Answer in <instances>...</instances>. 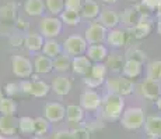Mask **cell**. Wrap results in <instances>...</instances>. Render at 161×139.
Here are the masks:
<instances>
[{"mask_svg": "<svg viewBox=\"0 0 161 139\" xmlns=\"http://www.w3.org/2000/svg\"><path fill=\"white\" fill-rule=\"evenodd\" d=\"M125 102L123 96L116 93H108L103 97V114L108 120H118L122 117V113L125 110Z\"/></svg>", "mask_w": 161, "mask_h": 139, "instance_id": "cell-1", "label": "cell"}, {"mask_svg": "<svg viewBox=\"0 0 161 139\" xmlns=\"http://www.w3.org/2000/svg\"><path fill=\"white\" fill-rule=\"evenodd\" d=\"M144 122H146V116H144L143 109L140 107H128L120 117L122 127L126 129H130V131L144 127Z\"/></svg>", "mask_w": 161, "mask_h": 139, "instance_id": "cell-2", "label": "cell"}, {"mask_svg": "<svg viewBox=\"0 0 161 139\" xmlns=\"http://www.w3.org/2000/svg\"><path fill=\"white\" fill-rule=\"evenodd\" d=\"M105 85H107V89L109 93H116V95H120V96H128V95H130L135 91L133 79L126 78L125 75L107 78Z\"/></svg>", "mask_w": 161, "mask_h": 139, "instance_id": "cell-3", "label": "cell"}, {"mask_svg": "<svg viewBox=\"0 0 161 139\" xmlns=\"http://www.w3.org/2000/svg\"><path fill=\"white\" fill-rule=\"evenodd\" d=\"M62 27H63V21L60 20V17H56V15L44 17L42 21L39 22V33L45 39L56 38V36L60 35Z\"/></svg>", "mask_w": 161, "mask_h": 139, "instance_id": "cell-4", "label": "cell"}, {"mask_svg": "<svg viewBox=\"0 0 161 139\" xmlns=\"http://www.w3.org/2000/svg\"><path fill=\"white\" fill-rule=\"evenodd\" d=\"M87 47L88 43L86 41V38L80 35H70L63 42V53L69 54L70 57L83 56L87 52Z\"/></svg>", "mask_w": 161, "mask_h": 139, "instance_id": "cell-5", "label": "cell"}, {"mask_svg": "<svg viewBox=\"0 0 161 139\" xmlns=\"http://www.w3.org/2000/svg\"><path fill=\"white\" fill-rule=\"evenodd\" d=\"M11 70H13V74L17 78L27 79L32 75L34 64L31 63L30 58L20 54H15L11 57Z\"/></svg>", "mask_w": 161, "mask_h": 139, "instance_id": "cell-6", "label": "cell"}, {"mask_svg": "<svg viewBox=\"0 0 161 139\" xmlns=\"http://www.w3.org/2000/svg\"><path fill=\"white\" fill-rule=\"evenodd\" d=\"M107 35H108V29L100 22L90 24L88 28L84 32V38H86V41H87L88 45L103 43L104 41H107Z\"/></svg>", "mask_w": 161, "mask_h": 139, "instance_id": "cell-7", "label": "cell"}, {"mask_svg": "<svg viewBox=\"0 0 161 139\" xmlns=\"http://www.w3.org/2000/svg\"><path fill=\"white\" fill-rule=\"evenodd\" d=\"M139 92L143 97L156 102L161 96V83L158 81H154V79L146 78L139 85Z\"/></svg>", "mask_w": 161, "mask_h": 139, "instance_id": "cell-8", "label": "cell"}, {"mask_svg": "<svg viewBox=\"0 0 161 139\" xmlns=\"http://www.w3.org/2000/svg\"><path fill=\"white\" fill-rule=\"evenodd\" d=\"M80 106L84 110L94 111L103 106V97L98 92L92 91V89H87L80 96Z\"/></svg>", "mask_w": 161, "mask_h": 139, "instance_id": "cell-9", "label": "cell"}, {"mask_svg": "<svg viewBox=\"0 0 161 139\" xmlns=\"http://www.w3.org/2000/svg\"><path fill=\"white\" fill-rule=\"evenodd\" d=\"M45 118H48L51 122H60L66 117V109L63 104L58 102H51L45 104Z\"/></svg>", "mask_w": 161, "mask_h": 139, "instance_id": "cell-10", "label": "cell"}, {"mask_svg": "<svg viewBox=\"0 0 161 139\" xmlns=\"http://www.w3.org/2000/svg\"><path fill=\"white\" fill-rule=\"evenodd\" d=\"M92 64L94 63L90 60L87 56H76L72 60V71L76 75L87 77L91 72Z\"/></svg>", "mask_w": 161, "mask_h": 139, "instance_id": "cell-11", "label": "cell"}, {"mask_svg": "<svg viewBox=\"0 0 161 139\" xmlns=\"http://www.w3.org/2000/svg\"><path fill=\"white\" fill-rule=\"evenodd\" d=\"M86 56L92 61V63H104L108 58V49L107 46L97 43V45H90L86 52Z\"/></svg>", "mask_w": 161, "mask_h": 139, "instance_id": "cell-12", "label": "cell"}, {"mask_svg": "<svg viewBox=\"0 0 161 139\" xmlns=\"http://www.w3.org/2000/svg\"><path fill=\"white\" fill-rule=\"evenodd\" d=\"M51 89L58 95V96H66L72 91V81L64 75H59L53 78L51 83Z\"/></svg>", "mask_w": 161, "mask_h": 139, "instance_id": "cell-13", "label": "cell"}, {"mask_svg": "<svg viewBox=\"0 0 161 139\" xmlns=\"http://www.w3.org/2000/svg\"><path fill=\"white\" fill-rule=\"evenodd\" d=\"M98 18H100L98 22L103 24L107 29H114V28H116L120 21L119 14H118L116 11L111 10V8H103L100 15H98Z\"/></svg>", "mask_w": 161, "mask_h": 139, "instance_id": "cell-14", "label": "cell"}, {"mask_svg": "<svg viewBox=\"0 0 161 139\" xmlns=\"http://www.w3.org/2000/svg\"><path fill=\"white\" fill-rule=\"evenodd\" d=\"M144 131L150 138L161 139V117L160 116H148L144 122Z\"/></svg>", "mask_w": 161, "mask_h": 139, "instance_id": "cell-15", "label": "cell"}, {"mask_svg": "<svg viewBox=\"0 0 161 139\" xmlns=\"http://www.w3.org/2000/svg\"><path fill=\"white\" fill-rule=\"evenodd\" d=\"M126 32L119 28H114V29H108L107 35V43L114 49H119L126 45Z\"/></svg>", "mask_w": 161, "mask_h": 139, "instance_id": "cell-16", "label": "cell"}, {"mask_svg": "<svg viewBox=\"0 0 161 139\" xmlns=\"http://www.w3.org/2000/svg\"><path fill=\"white\" fill-rule=\"evenodd\" d=\"M18 131V120L15 116H0V132L6 137H13Z\"/></svg>", "mask_w": 161, "mask_h": 139, "instance_id": "cell-17", "label": "cell"}, {"mask_svg": "<svg viewBox=\"0 0 161 139\" xmlns=\"http://www.w3.org/2000/svg\"><path fill=\"white\" fill-rule=\"evenodd\" d=\"M52 70H53V58L48 57L45 54L35 57V60H34V72L44 75V74H49Z\"/></svg>", "mask_w": 161, "mask_h": 139, "instance_id": "cell-18", "label": "cell"}, {"mask_svg": "<svg viewBox=\"0 0 161 139\" xmlns=\"http://www.w3.org/2000/svg\"><path fill=\"white\" fill-rule=\"evenodd\" d=\"M122 74L126 78H130V79L139 78L142 74V63L139 60H135V58H128L125 61Z\"/></svg>", "mask_w": 161, "mask_h": 139, "instance_id": "cell-19", "label": "cell"}, {"mask_svg": "<svg viewBox=\"0 0 161 139\" xmlns=\"http://www.w3.org/2000/svg\"><path fill=\"white\" fill-rule=\"evenodd\" d=\"M101 10H100V6H98L97 2L94 0H84L81 6V10H80V14H81L83 18L86 20H94L100 15Z\"/></svg>", "mask_w": 161, "mask_h": 139, "instance_id": "cell-20", "label": "cell"}, {"mask_svg": "<svg viewBox=\"0 0 161 139\" xmlns=\"http://www.w3.org/2000/svg\"><path fill=\"white\" fill-rule=\"evenodd\" d=\"M45 8V0H25L24 3V11L30 17H39L44 14Z\"/></svg>", "mask_w": 161, "mask_h": 139, "instance_id": "cell-21", "label": "cell"}, {"mask_svg": "<svg viewBox=\"0 0 161 139\" xmlns=\"http://www.w3.org/2000/svg\"><path fill=\"white\" fill-rule=\"evenodd\" d=\"M45 43V38L41 33H28L24 39V46L27 47V50L30 52H39L42 50Z\"/></svg>", "mask_w": 161, "mask_h": 139, "instance_id": "cell-22", "label": "cell"}, {"mask_svg": "<svg viewBox=\"0 0 161 139\" xmlns=\"http://www.w3.org/2000/svg\"><path fill=\"white\" fill-rule=\"evenodd\" d=\"M62 50H63V46L56 41V38L45 39L44 47H42V53L45 56H48V57H51V58H55L62 53Z\"/></svg>", "mask_w": 161, "mask_h": 139, "instance_id": "cell-23", "label": "cell"}, {"mask_svg": "<svg viewBox=\"0 0 161 139\" xmlns=\"http://www.w3.org/2000/svg\"><path fill=\"white\" fill-rule=\"evenodd\" d=\"M66 118L70 122H81L84 118V109L80 104H69L66 107Z\"/></svg>", "mask_w": 161, "mask_h": 139, "instance_id": "cell-24", "label": "cell"}, {"mask_svg": "<svg viewBox=\"0 0 161 139\" xmlns=\"http://www.w3.org/2000/svg\"><path fill=\"white\" fill-rule=\"evenodd\" d=\"M72 60L69 54L60 53L58 57L53 58V70L59 71V72H66V71L72 70Z\"/></svg>", "mask_w": 161, "mask_h": 139, "instance_id": "cell-25", "label": "cell"}, {"mask_svg": "<svg viewBox=\"0 0 161 139\" xmlns=\"http://www.w3.org/2000/svg\"><path fill=\"white\" fill-rule=\"evenodd\" d=\"M81 14L80 11H76V10H70V8H64V11L60 14V20L63 21V24L69 27H76L80 24L81 21Z\"/></svg>", "mask_w": 161, "mask_h": 139, "instance_id": "cell-26", "label": "cell"}, {"mask_svg": "<svg viewBox=\"0 0 161 139\" xmlns=\"http://www.w3.org/2000/svg\"><path fill=\"white\" fill-rule=\"evenodd\" d=\"M51 89V85H48L45 81H41V79H34L32 81V86H31V95L34 97H45L46 95L49 93Z\"/></svg>", "mask_w": 161, "mask_h": 139, "instance_id": "cell-27", "label": "cell"}, {"mask_svg": "<svg viewBox=\"0 0 161 139\" xmlns=\"http://www.w3.org/2000/svg\"><path fill=\"white\" fill-rule=\"evenodd\" d=\"M18 131L24 135L35 134V118L28 116L18 118Z\"/></svg>", "mask_w": 161, "mask_h": 139, "instance_id": "cell-28", "label": "cell"}, {"mask_svg": "<svg viewBox=\"0 0 161 139\" xmlns=\"http://www.w3.org/2000/svg\"><path fill=\"white\" fill-rule=\"evenodd\" d=\"M105 61H107L108 70H111L112 72H119V71L123 70V66H125L123 57L118 53H112L111 56H108V58Z\"/></svg>", "mask_w": 161, "mask_h": 139, "instance_id": "cell-29", "label": "cell"}, {"mask_svg": "<svg viewBox=\"0 0 161 139\" xmlns=\"http://www.w3.org/2000/svg\"><path fill=\"white\" fill-rule=\"evenodd\" d=\"M150 32H151V22L148 20H144V18H140L139 22L133 27V33H135L136 38H144Z\"/></svg>", "mask_w": 161, "mask_h": 139, "instance_id": "cell-30", "label": "cell"}, {"mask_svg": "<svg viewBox=\"0 0 161 139\" xmlns=\"http://www.w3.org/2000/svg\"><path fill=\"white\" fill-rule=\"evenodd\" d=\"M45 6H46V10L52 15H56V17H60V14L66 8L64 0H45Z\"/></svg>", "mask_w": 161, "mask_h": 139, "instance_id": "cell-31", "label": "cell"}, {"mask_svg": "<svg viewBox=\"0 0 161 139\" xmlns=\"http://www.w3.org/2000/svg\"><path fill=\"white\" fill-rule=\"evenodd\" d=\"M17 111V103L14 102L13 97H4L0 103V113L2 116H15Z\"/></svg>", "mask_w": 161, "mask_h": 139, "instance_id": "cell-32", "label": "cell"}, {"mask_svg": "<svg viewBox=\"0 0 161 139\" xmlns=\"http://www.w3.org/2000/svg\"><path fill=\"white\" fill-rule=\"evenodd\" d=\"M146 75L147 78L161 82V60H154L151 63H148Z\"/></svg>", "mask_w": 161, "mask_h": 139, "instance_id": "cell-33", "label": "cell"}, {"mask_svg": "<svg viewBox=\"0 0 161 139\" xmlns=\"http://www.w3.org/2000/svg\"><path fill=\"white\" fill-rule=\"evenodd\" d=\"M107 74H108L107 64H104V63H94L92 64V68H91L90 75H92L94 78H97V79H100V81L105 82L107 81Z\"/></svg>", "mask_w": 161, "mask_h": 139, "instance_id": "cell-34", "label": "cell"}, {"mask_svg": "<svg viewBox=\"0 0 161 139\" xmlns=\"http://www.w3.org/2000/svg\"><path fill=\"white\" fill-rule=\"evenodd\" d=\"M49 120L44 118V117H36L35 118V135L41 137V135H45L46 132L49 131Z\"/></svg>", "mask_w": 161, "mask_h": 139, "instance_id": "cell-35", "label": "cell"}, {"mask_svg": "<svg viewBox=\"0 0 161 139\" xmlns=\"http://www.w3.org/2000/svg\"><path fill=\"white\" fill-rule=\"evenodd\" d=\"M4 92L6 95H7L8 97H13V96H15V95L20 92V85H17V83H6V86H4Z\"/></svg>", "mask_w": 161, "mask_h": 139, "instance_id": "cell-36", "label": "cell"}, {"mask_svg": "<svg viewBox=\"0 0 161 139\" xmlns=\"http://www.w3.org/2000/svg\"><path fill=\"white\" fill-rule=\"evenodd\" d=\"M64 4H66V8L80 11L83 6V0H64Z\"/></svg>", "mask_w": 161, "mask_h": 139, "instance_id": "cell-37", "label": "cell"}, {"mask_svg": "<svg viewBox=\"0 0 161 139\" xmlns=\"http://www.w3.org/2000/svg\"><path fill=\"white\" fill-rule=\"evenodd\" d=\"M73 135L76 139H90V132L86 128H79V129H74Z\"/></svg>", "mask_w": 161, "mask_h": 139, "instance_id": "cell-38", "label": "cell"}, {"mask_svg": "<svg viewBox=\"0 0 161 139\" xmlns=\"http://www.w3.org/2000/svg\"><path fill=\"white\" fill-rule=\"evenodd\" d=\"M18 85H20V92H23V93H25V95H31V86H32V82L31 81L23 79Z\"/></svg>", "mask_w": 161, "mask_h": 139, "instance_id": "cell-39", "label": "cell"}, {"mask_svg": "<svg viewBox=\"0 0 161 139\" xmlns=\"http://www.w3.org/2000/svg\"><path fill=\"white\" fill-rule=\"evenodd\" d=\"M55 139H76L73 135V132H69V131H60L55 135Z\"/></svg>", "mask_w": 161, "mask_h": 139, "instance_id": "cell-40", "label": "cell"}, {"mask_svg": "<svg viewBox=\"0 0 161 139\" xmlns=\"http://www.w3.org/2000/svg\"><path fill=\"white\" fill-rule=\"evenodd\" d=\"M101 2H104L105 4H115L118 0H101Z\"/></svg>", "mask_w": 161, "mask_h": 139, "instance_id": "cell-41", "label": "cell"}, {"mask_svg": "<svg viewBox=\"0 0 161 139\" xmlns=\"http://www.w3.org/2000/svg\"><path fill=\"white\" fill-rule=\"evenodd\" d=\"M156 106H157V109H158V110H161V96L156 100Z\"/></svg>", "mask_w": 161, "mask_h": 139, "instance_id": "cell-42", "label": "cell"}, {"mask_svg": "<svg viewBox=\"0 0 161 139\" xmlns=\"http://www.w3.org/2000/svg\"><path fill=\"white\" fill-rule=\"evenodd\" d=\"M3 99H4V92L2 91V89H0V103H2V100Z\"/></svg>", "mask_w": 161, "mask_h": 139, "instance_id": "cell-43", "label": "cell"}, {"mask_svg": "<svg viewBox=\"0 0 161 139\" xmlns=\"http://www.w3.org/2000/svg\"><path fill=\"white\" fill-rule=\"evenodd\" d=\"M0 139H4V135H3L2 132H0Z\"/></svg>", "mask_w": 161, "mask_h": 139, "instance_id": "cell-44", "label": "cell"}, {"mask_svg": "<svg viewBox=\"0 0 161 139\" xmlns=\"http://www.w3.org/2000/svg\"><path fill=\"white\" fill-rule=\"evenodd\" d=\"M34 139H41V138H34Z\"/></svg>", "mask_w": 161, "mask_h": 139, "instance_id": "cell-45", "label": "cell"}, {"mask_svg": "<svg viewBox=\"0 0 161 139\" xmlns=\"http://www.w3.org/2000/svg\"><path fill=\"white\" fill-rule=\"evenodd\" d=\"M150 139H156V138H150Z\"/></svg>", "mask_w": 161, "mask_h": 139, "instance_id": "cell-46", "label": "cell"}, {"mask_svg": "<svg viewBox=\"0 0 161 139\" xmlns=\"http://www.w3.org/2000/svg\"><path fill=\"white\" fill-rule=\"evenodd\" d=\"M13 139H15V138H13Z\"/></svg>", "mask_w": 161, "mask_h": 139, "instance_id": "cell-47", "label": "cell"}]
</instances>
